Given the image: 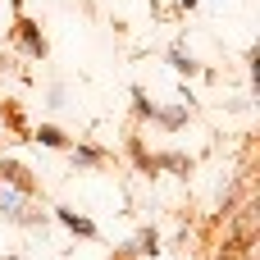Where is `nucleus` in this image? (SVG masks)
<instances>
[{
    "label": "nucleus",
    "instance_id": "7",
    "mask_svg": "<svg viewBox=\"0 0 260 260\" xmlns=\"http://www.w3.org/2000/svg\"><path fill=\"white\" fill-rule=\"evenodd\" d=\"M183 5H197V0H183Z\"/></svg>",
    "mask_w": 260,
    "mask_h": 260
},
{
    "label": "nucleus",
    "instance_id": "2",
    "mask_svg": "<svg viewBox=\"0 0 260 260\" xmlns=\"http://www.w3.org/2000/svg\"><path fill=\"white\" fill-rule=\"evenodd\" d=\"M0 174H5V178H9V183H18V187H23V192H27V187H32V178H27V169H23V165H5V169H0Z\"/></svg>",
    "mask_w": 260,
    "mask_h": 260
},
{
    "label": "nucleus",
    "instance_id": "5",
    "mask_svg": "<svg viewBox=\"0 0 260 260\" xmlns=\"http://www.w3.org/2000/svg\"><path fill=\"white\" fill-rule=\"evenodd\" d=\"M169 64H174V69H178V73H192V69H197V64H192V59H187V55H183V50H174V55H169Z\"/></svg>",
    "mask_w": 260,
    "mask_h": 260
},
{
    "label": "nucleus",
    "instance_id": "6",
    "mask_svg": "<svg viewBox=\"0 0 260 260\" xmlns=\"http://www.w3.org/2000/svg\"><path fill=\"white\" fill-rule=\"evenodd\" d=\"M137 251H146V256H151V251H155V233H142V238H137Z\"/></svg>",
    "mask_w": 260,
    "mask_h": 260
},
{
    "label": "nucleus",
    "instance_id": "1",
    "mask_svg": "<svg viewBox=\"0 0 260 260\" xmlns=\"http://www.w3.org/2000/svg\"><path fill=\"white\" fill-rule=\"evenodd\" d=\"M0 215L5 219H23V197L18 192H0Z\"/></svg>",
    "mask_w": 260,
    "mask_h": 260
},
{
    "label": "nucleus",
    "instance_id": "4",
    "mask_svg": "<svg viewBox=\"0 0 260 260\" xmlns=\"http://www.w3.org/2000/svg\"><path fill=\"white\" fill-rule=\"evenodd\" d=\"M37 142H46V146H64V133H59V128H41Z\"/></svg>",
    "mask_w": 260,
    "mask_h": 260
},
{
    "label": "nucleus",
    "instance_id": "3",
    "mask_svg": "<svg viewBox=\"0 0 260 260\" xmlns=\"http://www.w3.org/2000/svg\"><path fill=\"white\" fill-rule=\"evenodd\" d=\"M59 219H64V224H69V229H73V233H82V238H91V233H96V229H91V224H87V219H78V215H73V210H59Z\"/></svg>",
    "mask_w": 260,
    "mask_h": 260
}]
</instances>
